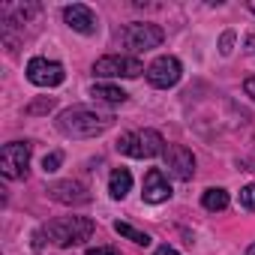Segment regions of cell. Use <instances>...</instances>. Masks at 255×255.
Returning a JSON list of instances; mask_svg holds the SVG:
<instances>
[{
  "mask_svg": "<svg viewBox=\"0 0 255 255\" xmlns=\"http://www.w3.org/2000/svg\"><path fill=\"white\" fill-rule=\"evenodd\" d=\"M111 120H114L111 114H99V111H90L84 105H75L57 117V129L66 138H96L111 126Z\"/></svg>",
  "mask_w": 255,
  "mask_h": 255,
  "instance_id": "obj_1",
  "label": "cell"
},
{
  "mask_svg": "<svg viewBox=\"0 0 255 255\" xmlns=\"http://www.w3.org/2000/svg\"><path fill=\"white\" fill-rule=\"evenodd\" d=\"M93 228H96V225H93V219H87V216H63V219L48 222V225L42 228V234H45L54 246L69 249V246H78V243L90 240Z\"/></svg>",
  "mask_w": 255,
  "mask_h": 255,
  "instance_id": "obj_2",
  "label": "cell"
},
{
  "mask_svg": "<svg viewBox=\"0 0 255 255\" xmlns=\"http://www.w3.org/2000/svg\"><path fill=\"white\" fill-rule=\"evenodd\" d=\"M117 150L132 156V159H153L165 153V138L156 129H138V132H126L117 141Z\"/></svg>",
  "mask_w": 255,
  "mask_h": 255,
  "instance_id": "obj_3",
  "label": "cell"
},
{
  "mask_svg": "<svg viewBox=\"0 0 255 255\" xmlns=\"http://www.w3.org/2000/svg\"><path fill=\"white\" fill-rule=\"evenodd\" d=\"M30 153H33L30 141H9V144H3V150H0V174H3L6 180L27 177Z\"/></svg>",
  "mask_w": 255,
  "mask_h": 255,
  "instance_id": "obj_4",
  "label": "cell"
},
{
  "mask_svg": "<svg viewBox=\"0 0 255 255\" xmlns=\"http://www.w3.org/2000/svg\"><path fill=\"white\" fill-rule=\"evenodd\" d=\"M93 72L99 78H138L144 72V63L126 54H105L93 63Z\"/></svg>",
  "mask_w": 255,
  "mask_h": 255,
  "instance_id": "obj_5",
  "label": "cell"
},
{
  "mask_svg": "<svg viewBox=\"0 0 255 255\" xmlns=\"http://www.w3.org/2000/svg\"><path fill=\"white\" fill-rule=\"evenodd\" d=\"M162 39H165V30L156 24H126V30H123V45L132 48V51L159 48Z\"/></svg>",
  "mask_w": 255,
  "mask_h": 255,
  "instance_id": "obj_6",
  "label": "cell"
},
{
  "mask_svg": "<svg viewBox=\"0 0 255 255\" xmlns=\"http://www.w3.org/2000/svg\"><path fill=\"white\" fill-rule=\"evenodd\" d=\"M180 75H183V66H180V60L171 57V54H162V57H156V60L147 66V81H150L153 87H159V90L174 87V84L180 81Z\"/></svg>",
  "mask_w": 255,
  "mask_h": 255,
  "instance_id": "obj_7",
  "label": "cell"
},
{
  "mask_svg": "<svg viewBox=\"0 0 255 255\" xmlns=\"http://www.w3.org/2000/svg\"><path fill=\"white\" fill-rule=\"evenodd\" d=\"M27 78H30V84H36V87H57V84H63L66 72H63V66H60L57 60L33 57V60L27 63Z\"/></svg>",
  "mask_w": 255,
  "mask_h": 255,
  "instance_id": "obj_8",
  "label": "cell"
},
{
  "mask_svg": "<svg viewBox=\"0 0 255 255\" xmlns=\"http://www.w3.org/2000/svg\"><path fill=\"white\" fill-rule=\"evenodd\" d=\"M162 156H165V168H168L171 177H177V180H192L195 177V156H192L189 147L168 144Z\"/></svg>",
  "mask_w": 255,
  "mask_h": 255,
  "instance_id": "obj_9",
  "label": "cell"
},
{
  "mask_svg": "<svg viewBox=\"0 0 255 255\" xmlns=\"http://www.w3.org/2000/svg\"><path fill=\"white\" fill-rule=\"evenodd\" d=\"M141 195H144L147 204H162V201L171 198V183H168V177H165L162 168H150L144 174V192Z\"/></svg>",
  "mask_w": 255,
  "mask_h": 255,
  "instance_id": "obj_10",
  "label": "cell"
},
{
  "mask_svg": "<svg viewBox=\"0 0 255 255\" xmlns=\"http://www.w3.org/2000/svg\"><path fill=\"white\" fill-rule=\"evenodd\" d=\"M63 21H66L75 33H84V36H90V33L96 30V15H93L90 6H84V3L66 6V9H63Z\"/></svg>",
  "mask_w": 255,
  "mask_h": 255,
  "instance_id": "obj_11",
  "label": "cell"
},
{
  "mask_svg": "<svg viewBox=\"0 0 255 255\" xmlns=\"http://www.w3.org/2000/svg\"><path fill=\"white\" fill-rule=\"evenodd\" d=\"M48 195L60 204H87L90 201V192L75 180H60V183L48 186Z\"/></svg>",
  "mask_w": 255,
  "mask_h": 255,
  "instance_id": "obj_12",
  "label": "cell"
},
{
  "mask_svg": "<svg viewBox=\"0 0 255 255\" xmlns=\"http://www.w3.org/2000/svg\"><path fill=\"white\" fill-rule=\"evenodd\" d=\"M132 189V174L129 168H114L111 177H108V192L111 198H126V192Z\"/></svg>",
  "mask_w": 255,
  "mask_h": 255,
  "instance_id": "obj_13",
  "label": "cell"
},
{
  "mask_svg": "<svg viewBox=\"0 0 255 255\" xmlns=\"http://www.w3.org/2000/svg\"><path fill=\"white\" fill-rule=\"evenodd\" d=\"M90 96L99 99V102H108V105H120V102H126V90H120V87H114V84H93Z\"/></svg>",
  "mask_w": 255,
  "mask_h": 255,
  "instance_id": "obj_14",
  "label": "cell"
},
{
  "mask_svg": "<svg viewBox=\"0 0 255 255\" xmlns=\"http://www.w3.org/2000/svg\"><path fill=\"white\" fill-rule=\"evenodd\" d=\"M114 231H117L120 237H126V240L138 243V246H150V234H147V231H138V228L129 225V222H114Z\"/></svg>",
  "mask_w": 255,
  "mask_h": 255,
  "instance_id": "obj_15",
  "label": "cell"
},
{
  "mask_svg": "<svg viewBox=\"0 0 255 255\" xmlns=\"http://www.w3.org/2000/svg\"><path fill=\"white\" fill-rule=\"evenodd\" d=\"M201 204H204L207 210H225V207H228V192H225L222 186H213V189H207V192L201 195Z\"/></svg>",
  "mask_w": 255,
  "mask_h": 255,
  "instance_id": "obj_16",
  "label": "cell"
},
{
  "mask_svg": "<svg viewBox=\"0 0 255 255\" xmlns=\"http://www.w3.org/2000/svg\"><path fill=\"white\" fill-rule=\"evenodd\" d=\"M240 207L255 210V183H249V186H243V189H240Z\"/></svg>",
  "mask_w": 255,
  "mask_h": 255,
  "instance_id": "obj_17",
  "label": "cell"
},
{
  "mask_svg": "<svg viewBox=\"0 0 255 255\" xmlns=\"http://www.w3.org/2000/svg\"><path fill=\"white\" fill-rule=\"evenodd\" d=\"M60 162H63V153H60V150H54V153H48V156L42 159V168H45V174H51V171H57V168H60Z\"/></svg>",
  "mask_w": 255,
  "mask_h": 255,
  "instance_id": "obj_18",
  "label": "cell"
},
{
  "mask_svg": "<svg viewBox=\"0 0 255 255\" xmlns=\"http://www.w3.org/2000/svg\"><path fill=\"white\" fill-rule=\"evenodd\" d=\"M87 255H120V249H114V246H93V249H87Z\"/></svg>",
  "mask_w": 255,
  "mask_h": 255,
  "instance_id": "obj_19",
  "label": "cell"
},
{
  "mask_svg": "<svg viewBox=\"0 0 255 255\" xmlns=\"http://www.w3.org/2000/svg\"><path fill=\"white\" fill-rule=\"evenodd\" d=\"M51 108H54V99H45V102H36V105H30L27 111H30V114H36V111H51Z\"/></svg>",
  "mask_w": 255,
  "mask_h": 255,
  "instance_id": "obj_20",
  "label": "cell"
},
{
  "mask_svg": "<svg viewBox=\"0 0 255 255\" xmlns=\"http://www.w3.org/2000/svg\"><path fill=\"white\" fill-rule=\"evenodd\" d=\"M231 42H234V33H225V36H222V42H219V45H222V54H228V51H231Z\"/></svg>",
  "mask_w": 255,
  "mask_h": 255,
  "instance_id": "obj_21",
  "label": "cell"
},
{
  "mask_svg": "<svg viewBox=\"0 0 255 255\" xmlns=\"http://www.w3.org/2000/svg\"><path fill=\"white\" fill-rule=\"evenodd\" d=\"M243 90H246V96H252V99H255V75L243 81Z\"/></svg>",
  "mask_w": 255,
  "mask_h": 255,
  "instance_id": "obj_22",
  "label": "cell"
},
{
  "mask_svg": "<svg viewBox=\"0 0 255 255\" xmlns=\"http://www.w3.org/2000/svg\"><path fill=\"white\" fill-rule=\"evenodd\" d=\"M153 255H180V252H177L174 246H168V243H165V246H159V249H156Z\"/></svg>",
  "mask_w": 255,
  "mask_h": 255,
  "instance_id": "obj_23",
  "label": "cell"
},
{
  "mask_svg": "<svg viewBox=\"0 0 255 255\" xmlns=\"http://www.w3.org/2000/svg\"><path fill=\"white\" fill-rule=\"evenodd\" d=\"M246 255H255V243H252V246H249V249H246Z\"/></svg>",
  "mask_w": 255,
  "mask_h": 255,
  "instance_id": "obj_24",
  "label": "cell"
},
{
  "mask_svg": "<svg viewBox=\"0 0 255 255\" xmlns=\"http://www.w3.org/2000/svg\"><path fill=\"white\" fill-rule=\"evenodd\" d=\"M249 12H252V15H255V0H252V3H249Z\"/></svg>",
  "mask_w": 255,
  "mask_h": 255,
  "instance_id": "obj_25",
  "label": "cell"
}]
</instances>
